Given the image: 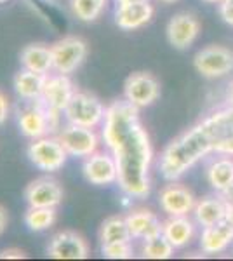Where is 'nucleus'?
Segmentation results:
<instances>
[{"instance_id": "1", "label": "nucleus", "mask_w": 233, "mask_h": 261, "mask_svg": "<svg viewBox=\"0 0 233 261\" xmlns=\"http://www.w3.org/2000/svg\"><path fill=\"white\" fill-rule=\"evenodd\" d=\"M101 140L115 157L118 188L129 199L150 195L153 148L145 125L139 120V108L125 98L108 105Z\"/></svg>"}, {"instance_id": "2", "label": "nucleus", "mask_w": 233, "mask_h": 261, "mask_svg": "<svg viewBox=\"0 0 233 261\" xmlns=\"http://www.w3.org/2000/svg\"><path fill=\"white\" fill-rule=\"evenodd\" d=\"M209 155H214L213 143L204 127L195 124L162 150L159 157V171L167 181H177Z\"/></svg>"}, {"instance_id": "3", "label": "nucleus", "mask_w": 233, "mask_h": 261, "mask_svg": "<svg viewBox=\"0 0 233 261\" xmlns=\"http://www.w3.org/2000/svg\"><path fill=\"white\" fill-rule=\"evenodd\" d=\"M18 125L23 136L37 140L56 133L59 127V112L45 107L40 99L24 101V107L18 112Z\"/></svg>"}, {"instance_id": "4", "label": "nucleus", "mask_w": 233, "mask_h": 261, "mask_svg": "<svg viewBox=\"0 0 233 261\" xmlns=\"http://www.w3.org/2000/svg\"><path fill=\"white\" fill-rule=\"evenodd\" d=\"M65 119L68 124L84 125V127L96 129L103 125L107 107L97 96L87 91H75L68 107L65 108Z\"/></svg>"}, {"instance_id": "5", "label": "nucleus", "mask_w": 233, "mask_h": 261, "mask_svg": "<svg viewBox=\"0 0 233 261\" xmlns=\"http://www.w3.org/2000/svg\"><path fill=\"white\" fill-rule=\"evenodd\" d=\"M198 124L213 143L214 153L233 155V108L224 105L223 108L213 110Z\"/></svg>"}, {"instance_id": "6", "label": "nucleus", "mask_w": 233, "mask_h": 261, "mask_svg": "<svg viewBox=\"0 0 233 261\" xmlns=\"http://www.w3.org/2000/svg\"><path fill=\"white\" fill-rule=\"evenodd\" d=\"M28 161L40 171L45 172H56L66 164V159L70 157L66 150L63 148L61 141L53 136H42L32 143L27 148Z\"/></svg>"}, {"instance_id": "7", "label": "nucleus", "mask_w": 233, "mask_h": 261, "mask_svg": "<svg viewBox=\"0 0 233 261\" xmlns=\"http://www.w3.org/2000/svg\"><path fill=\"white\" fill-rule=\"evenodd\" d=\"M58 140L61 141L63 148L70 157L87 159L94 151L99 150L101 136L96 133V129L84 127V125L66 124L65 127L59 129Z\"/></svg>"}, {"instance_id": "8", "label": "nucleus", "mask_w": 233, "mask_h": 261, "mask_svg": "<svg viewBox=\"0 0 233 261\" xmlns=\"http://www.w3.org/2000/svg\"><path fill=\"white\" fill-rule=\"evenodd\" d=\"M53 70L61 75H70L80 68L87 58V42L80 37H65L50 45Z\"/></svg>"}, {"instance_id": "9", "label": "nucleus", "mask_w": 233, "mask_h": 261, "mask_svg": "<svg viewBox=\"0 0 233 261\" xmlns=\"http://www.w3.org/2000/svg\"><path fill=\"white\" fill-rule=\"evenodd\" d=\"M193 66L202 77L221 79L233 71V50L224 45H207L195 54Z\"/></svg>"}, {"instance_id": "10", "label": "nucleus", "mask_w": 233, "mask_h": 261, "mask_svg": "<svg viewBox=\"0 0 233 261\" xmlns=\"http://www.w3.org/2000/svg\"><path fill=\"white\" fill-rule=\"evenodd\" d=\"M124 98L139 110L151 107L160 98V82L150 71H134L124 82Z\"/></svg>"}, {"instance_id": "11", "label": "nucleus", "mask_w": 233, "mask_h": 261, "mask_svg": "<svg viewBox=\"0 0 233 261\" xmlns=\"http://www.w3.org/2000/svg\"><path fill=\"white\" fill-rule=\"evenodd\" d=\"M195 204V193L179 181H169L159 192V205L167 216H190Z\"/></svg>"}, {"instance_id": "12", "label": "nucleus", "mask_w": 233, "mask_h": 261, "mask_svg": "<svg viewBox=\"0 0 233 261\" xmlns=\"http://www.w3.org/2000/svg\"><path fill=\"white\" fill-rule=\"evenodd\" d=\"M169 44L177 50H186L195 44L200 35V21L192 12H177L165 27Z\"/></svg>"}, {"instance_id": "13", "label": "nucleus", "mask_w": 233, "mask_h": 261, "mask_svg": "<svg viewBox=\"0 0 233 261\" xmlns=\"http://www.w3.org/2000/svg\"><path fill=\"white\" fill-rule=\"evenodd\" d=\"M47 256L53 259H86L89 258V246L77 231L61 230L50 237Z\"/></svg>"}, {"instance_id": "14", "label": "nucleus", "mask_w": 233, "mask_h": 261, "mask_svg": "<svg viewBox=\"0 0 233 261\" xmlns=\"http://www.w3.org/2000/svg\"><path fill=\"white\" fill-rule=\"evenodd\" d=\"M84 178L96 187H110L117 183V162L112 151H94L84 161Z\"/></svg>"}, {"instance_id": "15", "label": "nucleus", "mask_w": 233, "mask_h": 261, "mask_svg": "<svg viewBox=\"0 0 233 261\" xmlns=\"http://www.w3.org/2000/svg\"><path fill=\"white\" fill-rule=\"evenodd\" d=\"M28 207H58L63 200V188L54 178H37L24 188Z\"/></svg>"}, {"instance_id": "16", "label": "nucleus", "mask_w": 233, "mask_h": 261, "mask_svg": "<svg viewBox=\"0 0 233 261\" xmlns=\"http://www.w3.org/2000/svg\"><path fill=\"white\" fill-rule=\"evenodd\" d=\"M73 94H75V87L68 75H61V73L47 75V81H45L40 101L45 107L63 113L65 108L68 107L70 99L73 98Z\"/></svg>"}, {"instance_id": "17", "label": "nucleus", "mask_w": 233, "mask_h": 261, "mask_svg": "<svg viewBox=\"0 0 233 261\" xmlns=\"http://www.w3.org/2000/svg\"><path fill=\"white\" fill-rule=\"evenodd\" d=\"M153 14H155V9L150 4V0H146V2L117 4L115 23L120 30L133 32L150 23Z\"/></svg>"}, {"instance_id": "18", "label": "nucleus", "mask_w": 233, "mask_h": 261, "mask_svg": "<svg viewBox=\"0 0 233 261\" xmlns=\"http://www.w3.org/2000/svg\"><path fill=\"white\" fill-rule=\"evenodd\" d=\"M233 244V226L228 221L204 226L198 235V246L204 254H221Z\"/></svg>"}, {"instance_id": "19", "label": "nucleus", "mask_w": 233, "mask_h": 261, "mask_svg": "<svg viewBox=\"0 0 233 261\" xmlns=\"http://www.w3.org/2000/svg\"><path fill=\"white\" fill-rule=\"evenodd\" d=\"M197 226L190 216H169L162 225V233L174 249H185L197 237Z\"/></svg>"}, {"instance_id": "20", "label": "nucleus", "mask_w": 233, "mask_h": 261, "mask_svg": "<svg viewBox=\"0 0 233 261\" xmlns=\"http://www.w3.org/2000/svg\"><path fill=\"white\" fill-rule=\"evenodd\" d=\"M125 221L134 241L143 242L162 233L164 221H160V218L148 209H134L125 216Z\"/></svg>"}, {"instance_id": "21", "label": "nucleus", "mask_w": 233, "mask_h": 261, "mask_svg": "<svg viewBox=\"0 0 233 261\" xmlns=\"http://www.w3.org/2000/svg\"><path fill=\"white\" fill-rule=\"evenodd\" d=\"M205 179L216 193H223L233 183V155L214 153L205 166Z\"/></svg>"}, {"instance_id": "22", "label": "nucleus", "mask_w": 233, "mask_h": 261, "mask_svg": "<svg viewBox=\"0 0 233 261\" xmlns=\"http://www.w3.org/2000/svg\"><path fill=\"white\" fill-rule=\"evenodd\" d=\"M224 214H226V200L221 193H218V195H209L197 200L192 216L195 223L200 228H204V226H211L223 221Z\"/></svg>"}, {"instance_id": "23", "label": "nucleus", "mask_w": 233, "mask_h": 261, "mask_svg": "<svg viewBox=\"0 0 233 261\" xmlns=\"http://www.w3.org/2000/svg\"><path fill=\"white\" fill-rule=\"evenodd\" d=\"M45 81H47V75L23 68L14 75V91L19 99L37 101L42 96Z\"/></svg>"}, {"instance_id": "24", "label": "nucleus", "mask_w": 233, "mask_h": 261, "mask_svg": "<svg viewBox=\"0 0 233 261\" xmlns=\"http://www.w3.org/2000/svg\"><path fill=\"white\" fill-rule=\"evenodd\" d=\"M19 63L23 68L49 75L53 70V53L44 44H30L19 54Z\"/></svg>"}, {"instance_id": "25", "label": "nucleus", "mask_w": 233, "mask_h": 261, "mask_svg": "<svg viewBox=\"0 0 233 261\" xmlns=\"http://www.w3.org/2000/svg\"><path fill=\"white\" fill-rule=\"evenodd\" d=\"M99 242L101 246L113 242H133V235L127 226L125 216H110L101 223Z\"/></svg>"}, {"instance_id": "26", "label": "nucleus", "mask_w": 233, "mask_h": 261, "mask_svg": "<svg viewBox=\"0 0 233 261\" xmlns=\"http://www.w3.org/2000/svg\"><path fill=\"white\" fill-rule=\"evenodd\" d=\"M108 0H70L73 16L82 23H92L107 9Z\"/></svg>"}, {"instance_id": "27", "label": "nucleus", "mask_w": 233, "mask_h": 261, "mask_svg": "<svg viewBox=\"0 0 233 261\" xmlns=\"http://www.w3.org/2000/svg\"><path fill=\"white\" fill-rule=\"evenodd\" d=\"M56 223V207H28L24 213V225L30 231L49 230Z\"/></svg>"}, {"instance_id": "28", "label": "nucleus", "mask_w": 233, "mask_h": 261, "mask_svg": "<svg viewBox=\"0 0 233 261\" xmlns=\"http://www.w3.org/2000/svg\"><path fill=\"white\" fill-rule=\"evenodd\" d=\"M174 251V246L164 237V233L141 242V258L146 259H169Z\"/></svg>"}, {"instance_id": "29", "label": "nucleus", "mask_w": 233, "mask_h": 261, "mask_svg": "<svg viewBox=\"0 0 233 261\" xmlns=\"http://www.w3.org/2000/svg\"><path fill=\"white\" fill-rule=\"evenodd\" d=\"M101 254L108 259H131L134 258L133 242H113L101 246Z\"/></svg>"}, {"instance_id": "30", "label": "nucleus", "mask_w": 233, "mask_h": 261, "mask_svg": "<svg viewBox=\"0 0 233 261\" xmlns=\"http://www.w3.org/2000/svg\"><path fill=\"white\" fill-rule=\"evenodd\" d=\"M218 11L219 18L226 24L233 27V0H223L221 4H218Z\"/></svg>"}, {"instance_id": "31", "label": "nucleus", "mask_w": 233, "mask_h": 261, "mask_svg": "<svg viewBox=\"0 0 233 261\" xmlns=\"http://www.w3.org/2000/svg\"><path fill=\"white\" fill-rule=\"evenodd\" d=\"M27 252L18 249V247H9V249L0 251V259H24Z\"/></svg>"}, {"instance_id": "32", "label": "nucleus", "mask_w": 233, "mask_h": 261, "mask_svg": "<svg viewBox=\"0 0 233 261\" xmlns=\"http://www.w3.org/2000/svg\"><path fill=\"white\" fill-rule=\"evenodd\" d=\"M9 110H11L9 99H7V96L0 91V125L6 124L7 117H9Z\"/></svg>"}, {"instance_id": "33", "label": "nucleus", "mask_w": 233, "mask_h": 261, "mask_svg": "<svg viewBox=\"0 0 233 261\" xmlns=\"http://www.w3.org/2000/svg\"><path fill=\"white\" fill-rule=\"evenodd\" d=\"M7 221H9V218H7V211L4 205H0V235L6 231L7 228Z\"/></svg>"}, {"instance_id": "34", "label": "nucleus", "mask_w": 233, "mask_h": 261, "mask_svg": "<svg viewBox=\"0 0 233 261\" xmlns=\"http://www.w3.org/2000/svg\"><path fill=\"white\" fill-rule=\"evenodd\" d=\"M224 221H228L233 226V204L226 202V214H224Z\"/></svg>"}, {"instance_id": "35", "label": "nucleus", "mask_w": 233, "mask_h": 261, "mask_svg": "<svg viewBox=\"0 0 233 261\" xmlns=\"http://www.w3.org/2000/svg\"><path fill=\"white\" fill-rule=\"evenodd\" d=\"M226 107L233 108V82L230 84V87H228V91H226Z\"/></svg>"}, {"instance_id": "36", "label": "nucleus", "mask_w": 233, "mask_h": 261, "mask_svg": "<svg viewBox=\"0 0 233 261\" xmlns=\"http://www.w3.org/2000/svg\"><path fill=\"white\" fill-rule=\"evenodd\" d=\"M221 195L224 197V200H226V202H231V204H233V183L230 185V188H228V190H224L221 193Z\"/></svg>"}, {"instance_id": "37", "label": "nucleus", "mask_w": 233, "mask_h": 261, "mask_svg": "<svg viewBox=\"0 0 233 261\" xmlns=\"http://www.w3.org/2000/svg\"><path fill=\"white\" fill-rule=\"evenodd\" d=\"M131 2H146V0H117V4H131Z\"/></svg>"}, {"instance_id": "38", "label": "nucleus", "mask_w": 233, "mask_h": 261, "mask_svg": "<svg viewBox=\"0 0 233 261\" xmlns=\"http://www.w3.org/2000/svg\"><path fill=\"white\" fill-rule=\"evenodd\" d=\"M202 2H205V4H221L223 0H202Z\"/></svg>"}, {"instance_id": "39", "label": "nucleus", "mask_w": 233, "mask_h": 261, "mask_svg": "<svg viewBox=\"0 0 233 261\" xmlns=\"http://www.w3.org/2000/svg\"><path fill=\"white\" fill-rule=\"evenodd\" d=\"M160 2H164V4H174V2H179V0H160Z\"/></svg>"}, {"instance_id": "40", "label": "nucleus", "mask_w": 233, "mask_h": 261, "mask_svg": "<svg viewBox=\"0 0 233 261\" xmlns=\"http://www.w3.org/2000/svg\"><path fill=\"white\" fill-rule=\"evenodd\" d=\"M4 2H7V0H0V4H4Z\"/></svg>"}]
</instances>
